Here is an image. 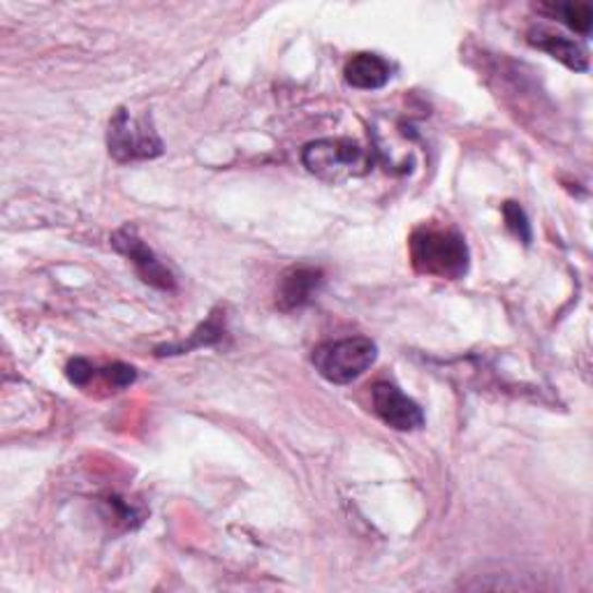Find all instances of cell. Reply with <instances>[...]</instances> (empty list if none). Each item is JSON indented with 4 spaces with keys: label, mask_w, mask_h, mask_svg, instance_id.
Instances as JSON below:
<instances>
[{
    "label": "cell",
    "mask_w": 593,
    "mask_h": 593,
    "mask_svg": "<svg viewBox=\"0 0 593 593\" xmlns=\"http://www.w3.org/2000/svg\"><path fill=\"white\" fill-rule=\"evenodd\" d=\"M343 74H346V82L352 88L378 90L389 82V77H392V65H389L378 53L362 51L352 56V59L346 63Z\"/></svg>",
    "instance_id": "obj_8"
},
{
    "label": "cell",
    "mask_w": 593,
    "mask_h": 593,
    "mask_svg": "<svg viewBox=\"0 0 593 593\" xmlns=\"http://www.w3.org/2000/svg\"><path fill=\"white\" fill-rule=\"evenodd\" d=\"M376 358L378 346L374 341L366 337H348L318 346L313 350L311 360L325 380L334 385H348L374 366Z\"/></svg>",
    "instance_id": "obj_2"
},
{
    "label": "cell",
    "mask_w": 593,
    "mask_h": 593,
    "mask_svg": "<svg viewBox=\"0 0 593 593\" xmlns=\"http://www.w3.org/2000/svg\"><path fill=\"white\" fill-rule=\"evenodd\" d=\"M411 259L424 276L457 281L469 271V246L452 228L422 226L411 237Z\"/></svg>",
    "instance_id": "obj_1"
},
{
    "label": "cell",
    "mask_w": 593,
    "mask_h": 593,
    "mask_svg": "<svg viewBox=\"0 0 593 593\" xmlns=\"http://www.w3.org/2000/svg\"><path fill=\"white\" fill-rule=\"evenodd\" d=\"M65 374H68V380L72 385L86 387L90 383V378L98 374V368L93 366L88 360H84V358H74V360H70V364L65 368Z\"/></svg>",
    "instance_id": "obj_14"
},
{
    "label": "cell",
    "mask_w": 593,
    "mask_h": 593,
    "mask_svg": "<svg viewBox=\"0 0 593 593\" xmlns=\"http://www.w3.org/2000/svg\"><path fill=\"white\" fill-rule=\"evenodd\" d=\"M371 399H374L376 415L397 432H415L424 426L422 408L406 397L401 389L392 383H376L371 389Z\"/></svg>",
    "instance_id": "obj_6"
},
{
    "label": "cell",
    "mask_w": 593,
    "mask_h": 593,
    "mask_svg": "<svg viewBox=\"0 0 593 593\" xmlns=\"http://www.w3.org/2000/svg\"><path fill=\"white\" fill-rule=\"evenodd\" d=\"M541 10L552 12V16H559V22H564L568 28L580 35L591 33L593 24V10L584 3H561V5H543Z\"/></svg>",
    "instance_id": "obj_11"
},
{
    "label": "cell",
    "mask_w": 593,
    "mask_h": 593,
    "mask_svg": "<svg viewBox=\"0 0 593 593\" xmlns=\"http://www.w3.org/2000/svg\"><path fill=\"white\" fill-rule=\"evenodd\" d=\"M222 339V323H220V313H211L207 323H202L193 334L189 341H179V343H170V346H160L156 348L158 358H167V355H185V352H191L193 348H204V346H214Z\"/></svg>",
    "instance_id": "obj_10"
},
{
    "label": "cell",
    "mask_w": 593,
    "mask_h": 593,
    "mask_svg": "<svg viewBox=\"0 0 593 593\" xmlns=\"http://www.w3.org/2000/svg\"><path fill=\"white\" fill-rule=\"evenodd\" d=\"M98 374L107 380V385H111V389H123L128 385H133L137 378L135 368L128 366V364H121V362L98 371Z\"/></svg>",
    "instance_id": "obj_13"
},
{
    "label": "cell",
    "mask_w": 593,
    "mask_h": 593,
    "mask_svg": "<svg viewBox=\"0 0 593 593\" xmlns=\"http://www.w3.org/2000/svg\"><path fill=\"white\" fill-rule=\"evenodd\" d=\"M504 218L508 222V228L515 232V237H519L524 241V244H531V226L529 218L524 214V209L519 207L517 202H506L504 204Z\"/></svg>",
    "instance_id": "obj_12"
},
{
    "label": "cell",
    "mask_w": 593,
    "mask_h": 593,
    "mask_svg": "<svg viewBox=\"0 0 593 593\" xmlns=\"http://www.w3.org/2000/svg\"><path fill=\"white\" fill-rule=\"evenodd\" d=\"M111 246H114L121 255H125L130 263H133V267L137 269L144 283L154 286L158 290H165V292H172L177 288L172 271L167 269L158 259V255L137 237L135 228L125 226V228L117 230L114 234H111Z\"/></svg>",
    "instance_id": "obj_5"
},
{
    "label": "cell",
    "mask_w": 593,
    "mask_h": 593,
    "mask_svg": "<svg viewBox=\"0 0 593 593\" xmlns=\"http://www.w3.org/2000/svg\"><path fill=\"white\" fill-rule=\"evenodd\" d=\"M107 146L109 156L119 162L152 160L165 152V144L156 133L152 117H133L125 107H121L109 121Z\"/></svg>",
    "instance_id": "obj_3"
},
{
    "label": "cell",
    "mask_w": 593,
    "mask_h": 593,
    "mask_svg": "<svg viewBox=\"0 0 593 593\" xmlns=\"http://www.w3.org/2000/svg\"><path fill=\"white\" fill-rule=\"evenodd\" d=\"M323 271L315 267H292L281 276L278 283V306L294 311L306 306L323 288Z\"/></svg>",
    "instance_id": "obj_7"
},
{
    "label": "cell",
    "mask_w": 593,
    "mask_h": 593,
    "mask_svg": "<svg viewBox=\"0 0 593 593\" xmlns=\"http://www.w3.org/2000/svg\"><path fill=\"white\" fill-rule=\"evenodd\" d=\"M302 162L306 170L325 181H343L364 177L371 170V156L352 140H318L311 142Z\"/></svg>",
    "instance_id": "obj_4"
},
{
    "label": "cell",
    "mask_w": 593,
    "mask_h": 593,
    "mask_svg": "<svg viewBox=\"0 0 593 593\" xmlns=\"http://www.w3.org/2000/svg\"><path fill=\"white\" fill-rule=\"evenodd\" d=\"M529 43L537 49L547 51L552 59H556L559 63H564L566 68L574 70V72H586L589 70V56H586V49L580 45L570 40V37H564V35H554V33H531Z\"/></svg>",
    "instance_id": "obj_9"
}]
</instances>
